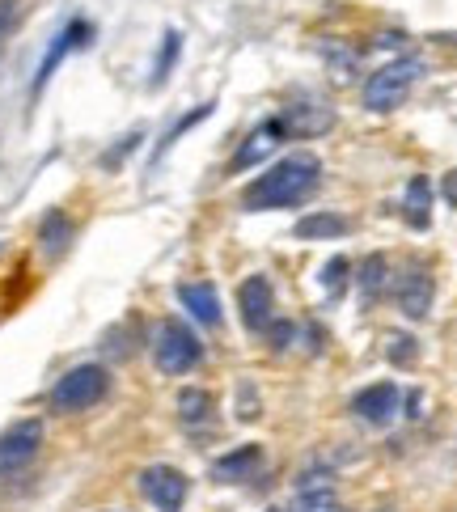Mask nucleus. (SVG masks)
<instances>
[{"label":"nucleus","mask_w":457,"mask_h":512,"mask_svg":"<svg viewBox=\"0 0 457 512\" xmlns=\"http://www.w3.org/2000/svg\"><path fill=\"white\" fill-rule=\"evenodd\" d=\"M322 182V157L318 153H288L276 166H267L259 178L246 182L242 208L246 212H280L301 208Z\"/></svg>","instance_id":"obj_1"},{"label":"nucleus","mask_w":457,"mask_h":512,"mask_svg":"<svg viewBox=\"0 0 457 512\" xmlns=\"http://www.w3.org/2000/svg\"><path fill=\"white\" fill-rule=\"evenodd\" d=\"M111 394V369L106 364H77L68 369L47 394V407L56 415H81Z\"/></svg>","instance_id":"obj_2"},{"label":"nucleus","mask_w":457,"mask_h":512,"mask_svg":"<svg viewBox=\"0 0 457 512\" xmlns=\"http://www.w3.org/2000/svg\"><path fill=\"white\" fill-rule=\"evenodd\" d=\"M424 77V60L419 56H398L390 64H381L369 81H364V106L377 115L386 111H398L402 102H407V94L415 89V81Z\"/></svg>","instance_id":"obj_3"},{"label":"nucleus","mask_w":457,"mask_h":512,"mask_svg":"<svg viewBox=\"0 0 457 512\" xmlns=\"http://www.w3.org/2000/svg\"><path fill=\"white\" fill-rule=\"evenodd\" d=\"M153 360H157V369L166 377H182V373L199 369V360H204V343H199V335L182 318H166L157 326V335H153Z\"/></svg>","instance_id":"obj_4"},{"label":"nucleus","mask_w":457,"mask_h":512,"mask_svg":"<svg viewBox=\"0 0 457 512\" xmlns=\"http://www.w3.org/2000/svg\"><path fill=\"white\" fill-rule=\"evenodd\" d=\"M136 483H140V496L149 500L157 512H182V504H187V496H191L187 474H182L178 466H166V462L144 466Z\"/></svg>","instance_id":"obj_5"},{"label":"nucleus","mask_w":457,"mask_h":512,"mask_svg":"<svg viewBox=\"0 0 457 512\" xmlns=\"http://www.w3.org/2000/svg\"><path fill=\"white\" fill-rule=\"evenodd\" d=\"M43 419H17L9 432H0V474H17L26 470L43 449Z\"/></svg>","instance_id":"obj_6"},{"label":"nucleus","mask_w":457,"mask_h":512,"mask_svg":"<svg viewBox=\"0 0 457 512\" xmlns=\"http://www.w3.org/2000/svg\"><path fill=\"white\" fill-rule=\"evenodd\" d=\"M89 43H94V22H85V17H72V22L51 39V47H47V56H43V64H39V72H34V98L47 89V81L56 77V68L64 64V56L68 51H85Z\"/></svg>","instance_id":"obj_7"},{"label":"nucleus","mask_w":457,"mask_h":512,"mask_svg":"<svg viewBox=\"0 0 457 512\" xmlns=\"http://www.w3.org/2000/svg\"><path fill=\"white\" fill-rule=\"evenodd\" d=\"M237 309H242V326L250 335H263L271 322H276V288L267 276H250L237 288Z\"/></svg>","instance_id":"obj_8"},{"label":"nucleus","mask_w":457,"mask_h":512,"mask_svg":"<svg viewBox=\"0 0 457 512\" xmlns=\"http://www.w3.org/2000/svg\"><path fill=\"white\" fill-rule=\"evenodd\" d=\"M280 123L292 136H318L335 123V106L326 98H318V94H297L288 102V111L280 115Z\"/></svg>","instance_id":"obj_9"},{"label":"nucleus","mask_w":457,"mask_h":512,"mask_svg":"<svg viewBox=\"0 0 457 512\" xmlns=\"http://www.w3.org/2000/svg\"><path fill=\"white\" fill-rule=\"evenodd\" d=\"M432 271L424 267V263H411L407 271L398 276V284H394V297H398V309L407 314L411 322H424L428 314H432Z\"/></svg>","instance_id":"obj_10"},{"label":"nucleus","mask_w":457,"mask_h":512,"mask_svg":"<svg viewBox=\"0 0 457 512\" xmlns=\"http://www.w3.org/2000/svg\"><path fill=\"white\" fill-rule=\"evenodd\" d=\"M402 407V390L394 386V381H377V386H364L356 398H352V415L364 419V424L373 428H386L390 419L398 415Z\"/></svg>","instance_id":"obj_11"},{"label":"nucleus","mask_w":457,"mask_h":512,"mask_svg":"<svg viewBox=\"0 0 457 512\" xmlns=\"http://www.w3.org/2000/svg\"><path fill=\"white\" fill-rule=\"evenodd\" d=\"M284 136H288V132H284V123H280V119H267V123H259V127H254V132L242 140V149L233 153V161H229V174L254 170V166H259V161H267L271 153L280 149Z\"/></svg>","instance_id":"obj_12"},{"label":"nucleus","mask_w":457,"mask_h":512,"mask_svg":"<svg viewBox=\"0 0 457 512\" xmlns=\"http://www.w3.org/2000/svg\"><path fill=\"white\" fill-rule=\"evenodd\" d=\"M178 305L187 309L191 322H199V326H221V292H216V284H208V280L178 284Z\"/></svg>","instance_id":"obj_13"},{"label":"nucleus","mask_w":457,"mask_h":512,"mask_svg":"<svg viewBox=\"0 0 457 512\" xmlns=\"http://www.w3.org/2000/svg\"><path fill=\"white\" fill-rule=\"evenodd\" d=\"M263 466V445H237L225 457L212 462V479L216 483H250Z\"/></svg>","instance_id":"obj_14"},{"label":"nucleus","mask_w":457,"mask_h":512,"mask_svg":"<svg viewBox=\"0 0 457 512\" xmlns=\"http://www.w3.org/2000/svg\"><path fill=\"white\" fill-rule=\"evenodd\" d=\"M72 237H77V225H72V216L64 208H51L43 216V225H39V246L47 259H64L68 246H72Z\"/></svg>","instance_id":"obj_15"},{"label":"nucleus","mask_w":457,"mask_h":512,"mask_svg":"<svg viewBox=\"0 0 457 512\" xmlns=\"http://www.w3.org/2000/svg\"><path fill=\"white\" fill-rule=\"evenodd\" d=\"M347 233H352V221L339 212H309L297 221V229H292L297 242H331V237H347Z\"/></svg>","instance_id":"obj_16"},{"label":"nucleus","mask_w":457,"mask_h":512,"mask_svg":"<svg viewBox=\"0 0 457 512\" xmlns=\"http://www.w3.org/2000/svg\"><path fill=\"white\" fill-rule=\"evenodd\" d=\"M402 216H407L411 229H428V221H432V182L424 174H415L407 182V195H402Z\"/></svg>","instance_id":"obj_17"},{"label":"nucleus","mask_w":457,"mask_h":512,"mask_svg":"<svg viewBox=\"0 0 457 512\" xmlns=\"http://www.w3.org/2000/svg\"><path fill=\"white\" fill-rule=\"evenodd\" d=\"M394 280H390V259L386 254H369V259L360 263V276H356V288H360V301L373 305L381 301V292H386Z\"/></svg>","instance_id":"obj_18"},{"label":"nucleus","mask_w":457,"mask_h":512,"mask_svg":"<svg viewBox=\"0 0 457 512\" xmlns=\"http://www.w3.org/2000/svg\"><path fill=\"white\" fill-rule=\"evenodd\" d=\"M178 419L182 424H191V428H199V424H208L212 419V394L208 390H199V386H187V390H178Z\"/></svg>","instance_id":"obj_19"},{"label":"nucleus","mask_w":457,"mask_h":512,"mask_svg":"<svg viewBox=\"0 0 457 512\" xmlns=\"http://www.w3.org/2000/svg\"><path fill=\"white\" fill-rule=\"evenodd\" d=\"M178 56H182V34H178V30H166V39H161V51H157V60H153V77H149L153 89H161V85L170 81Z\"/></svg>","instance_id":"obj_20"},{"label":"nucleus","mask_w":457,"mask_h":512,"mask_svg":"<svg viewBox=\"0 0 457 512\" xmlns=\"http://www.w3.org/2000/svg\"><path fill=\"white\" fill-rule=\"evenodd\" d=\"M347 271H352V263H347L343 254H335V259L318 271L322 292H326V305H339V301H343V292H347Z\"/></svg>","instance_id":"obj_21"},{"label":"nucleus","mask_w":457,"mask_h":512,"mask_svg":"<svg viewBox=\"0 0 457 512\" xmlns=\"http://www.w3.org/2000/svg\"><path fill=\"white\" fill-rule=\"evenodd\" d=\"M212 111H216V102H204V106H195V111H191V115H182V119H178V123L170 127V132H166V140H161V144H157V153H153V161H161V157H166V153L174 149V144H178L182 136H187V132H191V127H195V123H204V119H208Z\"/></svg>","instance_id":"obj_22"},{"label":"nucleus","mask_w":457,"mask_h":512,"mask_svg":"<svg viewBox=\"0 0 457 512\" xmlns=\"http://www.w3.org/2000/svg\"><path fill=\"white\" fill-rule=\"evenodd\" d=\"M322 56H326V64H335V68H339V77H356L360 56H356L352 47H343V43H335V39H326V43H322Z\"/></svg>","instance_id":"obj_23"},{"label":"nucleus","mask_w":457,"mask_h":512,"mask_svg":"<svg viewBox=\"0 0 457 512\" xmlns=\"http://www.w3.org/2000/svg\"><path fill=\"white\" fill-rule=\"evenodd\" d=\"M386 343H390V347H386V356H390L394 369H411V364L419 360V343H415L411 335H390Z\"/></svg>","instance_id":"obj_24"},{"label":"nucleus","mask_w":457,"mask_h":512,"mask_svg":"<svg viewBox=\"0 0 457 512\" xmlns=\"http://www.w3.org/2000/svg\"><path fill=\"white\" fill-rule=\"evenodd\" d=\"M263 335L271 339V352H288V347L297 343V335H301V331H297V322H292V318H276Z\"/></svg>","instance_id":"obj_25"},{"label":"nucleus","mask_w":457,"mask_h":512,"mask_svg":"<svg viewBox=\"0 0 457 512\" xmlns=\"http://www.w3.org/2000/svg\"><path fill=\"white\" fill-rule=\"evenodd\" d=\"M288 512H343V504L335 500V491H322V496H297Z\"/></svg>","instance_id":"obj_26"},{"label":"nucleus","mask_w":457,"mask_h":512,"mask_svg":"<svg viewBox=\"0 0 457 512\" xmlns=\"http://www.w3.org/2000/svg\"><path fill=\"white\" fill-rule=\"evenodd\" d=\"M140 140H144L140 132H127V136H123V140L115 144V149H111V153H106V157H102V166H106V170H115V166H119V161H123L127 153H132V149H136V144H140Z\"/></svg>","instance_id":"obj_27"},{"label":"nucleus","mask_w":457,"mask_h":512,"mask_svg":"<svg viewBox=\"0 0 457 512\" xmlns=\"http://www.w3.org/2000/svg\"><path fill=\"white\" fill-rule=\"evenodd\" d=\"M237 415H242V419L259 415V394H254L250 381H242V390H237Z\"/></svg>","instance_id":"obj_28"},{"label":"nucleus","mask_w":457,"mask_h":512,"mask_svg":"<svg viewBox=\"0 0 457 512\" xmlns=\"http://www.w3.org/2000/svg\"><path fill=\"white\" fill-rule=\"evenodd\" d=\"M9 17H13V0H0V34L9 30Z\"/></svg>","instance_id":"obj_29"},{"label":"nucleus","mask_w":457,"mask_h":512,"mask_svg":"<svg viewBox=\"0 0 457 512\" xmlns=\"http://www.w3.org/2000/svg\"><path fill=\"white\" fill-rule=\"evenodd\" d=\"M267 512H284V508H267Z\"/></svg>","instance_id":"obj_30"},{"label":"nucleus","mask_w":457,"mask_h":512,"mask_svg":"<svg viewBox=\"0 0 457 512\" xmlns=\"http://www.w3.org/2000/svg\"><path fill=\"white\" fill-rule=\"evenodd\" d=\"M381 512H390V508H381Z\"/></svg>","instance_id":"obj_31"}]
</instances>
